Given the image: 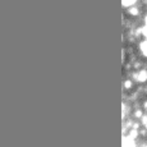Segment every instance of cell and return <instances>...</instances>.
Masks as SVG:
<instances>
[{
	"mask_svg": "<svg viewBox=\"0 0 147 147\" xmlns=\"http://www.w3.org/2000/svg\"><path fill=\"white\" fill-rule=\"evenodd\" d=\"M134 78L138 82H146L147 81V70L146 69L140 70L138 73H136V74H134Z\"/></svg>",
	"mask_w": 147,
	"mask_h": 147,
	"instance_id": "1",
	"label": "cell"
},
{
	"mask_svg": "<svg viewBox=\"0 0 147 147\" xmlns=\"http://www.w3.org/2000/svg\"><path fill=\"white\" fill-rule=\"evenodd\" d=\"M140 49H141L142 55L147 58V40H143L142 42H141V44H140Z\"/></svg>",
	"mask_w": 147,
	"mask_h": 147,
	"instance_id": "2",
	"label": "cell"
},
{
	"mask_svg": "<svg viewBox=\"0 0 147 147\" xmlns=\"http://www.w3.org/2000/svg\"><path fill=\"white\" fill-rule=\"evenodd\" d=\"M129 13H131L132 16H137V14L140 13V9H138L137 7H133V8H131V9H129Z\"/></svg>",
	"mask_w": 147,
	"mask_h": 147,
	"instance_id": "3",
	"label": "cell"
},
{
	"mask_svg": "<svg viewBox=\"0 0 147 147\" xmlns=\"http://www.w3.org/2000/svg\"><path fill=\"white\" fill-rule=\"evenodd\" d=\"M121 4H123L124 7H131V5H134L136 4V1H133V0H132V1H123Z\"/></svg>",
	"mask_w": 147,
	"mask_h": 147,
	"instance_id": "4",
	"label": "cell"
},
{
	"mask_svg": "<svg viewBox=\"0 0 147 147\" xmlns=\"http://www.w3.org/2000/svg\"><path fill=\"white\" fill-rule=\"evenodd\" d=\"M124 87H125L127 90H128V88H131V87H132V82L129 81V80H127L125 82H124Z\"/></svg>",
	"mask_w": 147,
	"mask_h": 147,
	"instance_id": "5",
	"label": "cell"
},
{
	"mask_svg": "<svg viewBox=\"0 0 147 147\" xmlns=\"http://www.w3.org/2000/svg\"><path fill=\"white\" fill-rule=\"evenodd\" d=\"M146 111H147V109H146Z\"/></svg>",
	"mask_w": 147,
	"mask_h": 147,
	"instance_id": "6",
	"label": "cell"
}]
</instances>
